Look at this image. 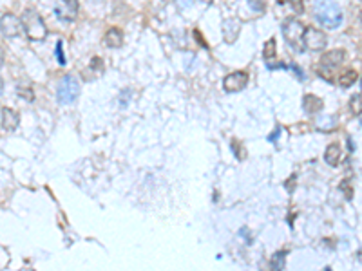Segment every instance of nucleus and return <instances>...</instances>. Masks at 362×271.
Masks as SVG:
<instances>
[{"label": "nucleus", "instance_id": "20e7f679", "mask_svg": "<svg viewBox=\"0 0 362 271\" xmlns=\"http://www.w3.org/2000/svg\"><path fill=\"white\" fill-rule=\"evenodd\" d=\"M303 33H305V24L297 18H286L283 22V36L290 45L295 49H301V40H303Z\"/></svg>", "mask_w": 362, "mask_h": 271}, {"label": "nucleus", "instance_id": "dca6fc26", "mask_svg": "<svg viewBox=\"0 0 362 271\" xmlns=\"http://www.w3.org/2000/svg\"><path fill=\"white\" fill-rule=\"evenodd\" d=\"M285 260H286V252H277L272 257V260H270L272 270H275V271L283 270V268H285Z\"/></svg>", "mask_w": 362, "mask_h": 271}, {"label": "nucleus", "instance_id": "ddd939ff", "mask_svg": "<svg viewBox=\"0 0 362 271\" xmlns=\"http://www.w3.org/2000/svg\"><path fill=\"white\" fill-rule=\"evenodd\" d=\"M341 158H343V148L337 143H331L330 146H326V152H324V161L330 164V166H337L341 163Z\"/></svg>", "mask_w": 362, "mask_h": 271}, {"label": "nucleus", "instance_id": "5701e85b", "mask_svg": "<svg viewBox=\"0 0 362 271\" xmlns=\"http://www.w3.org/2000/svg\"><path fill=\"white\" fill-rule=\"evenodd\" d=\"M194 36H196L197 40H199V44L203 45V47H207V44H205V42H203V38H201V33H199V31H194Z\"/></svg>", "mask_w": 362, "mask_h": 271}, {"label": "nucleus", "instance_id": "39448f33", "mask_svg": "<svg viewBox=\"0 0 362 271\" xmlns=\"http://www.w3.org/2000/svg\"><path fill=\"white\" fill-rule=\"evenodd\" d=\"M303 42H305L306 49L324 51L326 49V45H328V38H326V33H323L321 29H315V27H305Z\"/></svg>", "mask_w": 362, "mask_h": 271}, {"label": "nucleus", "instance_id": "9b49d317", "mask_svg": "<svg viewBox=\"0 0 362 271\" xmlns=\"http://www.w3.org/2000/svg\"><path fill=\"white\" fill-rule=\"evenodd\" d=\"M103 44L109 49H120L121 45H123V33L118 27H111L105 33V36H103Z\"/></svg>", "mask_w": 362, "mask_h": 271}, {"label": "nucleus", "instance_id": "2eb2a0df", "mask_svg": "<svg viewBox=\"0 0 362 271\" xmlns=\"http://www.w3.org/2000/svg\"><path fill=\"white\" fill-rule=\"evenodd\" d=\"M357 80H359V72H357V71H353V69H348L346 72H343V74L339 76V85H341V87H344V89L351 87V85H353Z\"/></svg>", "mask_w": 362, "mask_h": 271}, {"label": "nucleus", "instance_id": "6ab92c4d", "mask_svg": "<svg viewBox=\"0 0 362 271\" xmlns=\"http://www.w3.org/2000/svg\"><path fill=\"white\" fill-rule=\"evenodd\" d=\"M341 190L344 192L346 199H351V197H353V190H351V183H349V181H343V183H341Z\"/></svg>", "mask_w": 362, "mask_h": 271}, {"label": "nucleus", "instance_id": "f8f14e48", "mask_svg": "<svg viewBox=\"0 0 362 271\" xmlns=\"http://www.w3.org/2000/svg\"><path fill=\"white\" fill-rule=\"evenodd\" d=\"M20 123V116L17 110H13V108H9V107H4L2 108V125H4V128L6 130H15L17 126H19Z\"/></svg>", "mask_w": 362, "mask_h": 271}, {"label": "nucleus", "instance_id": "0eeeda50", "mask_svg": "<svg viewBox=\"0 0 362 271\" xmlns=\"http://www.w3.org/2000/svg\"><path fill=\"white\" fill-rule=\"evenodd\" d=\"M0 31L7 38H17L22 35V20L13 15V13H6L0 18Z\"/></svg>", "mask_w": 362, "mask_h": 271}, {"label": "nucleus", "instance_id": "393cba45", "mask_svg": "<svg viewBox=\"0 0 362 271\" xmlns=\"http://www.w3.org/2000/svg\"><path fill=\"white\" fill-rule=\"evenodd\" d=\"M201 2H203V4H207V6H209V4H212L214 0H201Z\"/></svg>", "mask_w": 362, "mask_h": 271}, {"label": "nucleus", "instance_id": "1a4fd4ad", "mask_svg": "<svg viewBox=\"0 0 362 271\" xmlns=\"http://www.w3.org/2000/svg\"><path fill=\"white\" fill-rule=\"evenodd\" d=\"M239 33H241V22L237 18H229L223 22V36L227 40V44H234Z\"/></svg>", "mask_w": 362, "mask_h": 271}, {"label": "nucleus", "instance_id": "412c9836", "mask_svg": "<svg viewBox=\"0 0 362 271\" xmlns=\"http://www.w3.org/2000/svg\"><path fill=\"white\" fill-rule=\"evenodd\" d=\"M19 94H20V98H24V100L33 101V90H31V89H20Z\"/></svg>", "mask_w": 362, "mask_h": 271}, {"label": "nucleus", "instance_id": "423d86ee", "mask_svg": "<svg viewBox=\"0 0 362 271\" xmlns=\"http://www.w3.org/2000/svg\"><path fill=\"white\" fill-rule=\"evenodd\" d=\"M55 15L62 22H73L78 17V0H57Z\"/></svg>", "mask_w": 362, "mask_h": 271}, {"label": "nucleus", "instance_id": "f03ea898", "mask_svg": "<svg viewBox=\"0 0 362 271\" xmlns=\"http://www.w3.org/2000/svg\"><path fill=\"white\" fill-rule=\"evenodd\" d=\"M22 29L26 31L27 38L33 42H42L47 38V25L44 24V18L40 17V13L37 9H26L22 15Z\"/></svg>", "mask_w": 362, "mask_h": 271}, {"label": "nucleus", "instance_id": "aec40b11", "mask_svg": "<svg viewBox=\"0 0 362 271\" xmlns=\"http://www.w3.org/2000/svg\"><path fill=\"white\" fill-rule=\"evenodd\" d=\"M290 4H292V9L297 15H303L305 13V4H303V0H290Z\"/></svg>", "mask_w": 362, "mask_h": 271}, {"label": "nucleus", "instance_id": "4468645a", "mask_svg": "<svg viewBox=\"0 0 362 271\" xmlns=\"http://www.w3.org/2000/svg\"><path fill=\"white\" fill-rule=\"evenodd\" d=\"M323 100L315 94H306L303 98V108H305L308 114H315L319 110H323Z\"/></svg>", "mask_w": 362, "mask_h": 271}, {"label": "nucleus", "instance_id": "6e6552de", "mask_svg": "<svg viewBox=\"0 0 362 271\" xmlns=\"http://www.w3.org/2000/svg\"><path fill=\"white\" fill-rule=\"evenodd\" d=\"M247 83H248L247 72H245V71H235L232 74L225 76V80H223V89H225L227 92H239V90H243V89L247 87Z\"/></svg>", "mask_w": 362, "mask_h": 271}, {"label": "nucleus", "instance_id": "f257e3e1", "mask_svg": "<svg viewBox=\"0 0 362 271\" xmlns=\"http://www.w3.org/2000/svg\"><path fill=\"white\" fill-rule=\"evenodd\" d=\"M313 17L326 29H337L343 24V11L333 0H317L313 6Z\"/></svg>", "mask_w": 362, "mask_h": 271}, {"label": "nucleus", "instance_id": "4be33fe9", "mask_svg": "<svg viewBox=\"0 0 362 271\" xmlns=\"http://www.w3.org/2000/svg\"><path fill=\"white\" fill-rule=\"evenodd\" d=\"M57 58H58V62H60V65H65V58H64V54H62V44H60V42L57 44Z\"/></svg>", "mask_w": 362, "mask_h": 271}, {"label": "nucleus", "instance_id": "a211bd4d", "mask_svg": "<svg viewBox=\"0 0 362 271\" xmlns=\"http://www.w3.org/2000/svg\"><path fill=\"white\" fill-rule=\"evenodd\" d=\"M273 56H275V40L270 38L267 42V45H265V58H267V60H272Z\"/></svg>", "mask_w": 362, "mask_h": 271}, {"label": "nucleus", "instance_id": "b1692460", "mask_svg": "<svg viewBox=\"0 0 362 271\" xmlns=\"http://www.w3.org/2000/svg\"><path fill=\"white\" fill-rule=\"evenodd\" d=\"M2 65H4V51L0 47V69H2Z\"/></svg>", "mask_w": 362, "mask_h": 271}, {"label": "nucleus", "instance_id": "9d476101", "mask_svg": "<svg viewBox=\"0 0 362 271\" xmlns=\"http://www.w3.org/2000/svg\"><path fill=\"white\" fill-rule=\"evenodd\" d=\"M344 58H346V53L343 49H333L324 53L323 58H321V63L324 67H328V69H335L339 65H343Z\"/></svg>", "mask_w": 362, "mask_h": 271}, {"label": "nucleus", "instance_id": "7ed1b4c3", "mask_svg": "<svg viewBox=\"0 0 362 271\" xmlns=\"http://www.w3.org/2000/svg\"><path fill=\"white\" fill-rule=\"evenodd\" d=\"M57 96H58V101H60L62 105H71V103H75L76 98L80 96V83L76 82V78L71 74L62 78V82L58 85Z\"/></svg>", "mask_w": 362, "mask_h": 271}, {"label": "nucleus", "instance_id": "f3484780", "mask_svg": "<svg viewBox=\"0 0 362 271\" xmlns=\"http://www.w3.org/2000/svg\"><path fill=\"white\" fill-rule=\"evenodd\" d=\"M349 107H351V112L353 114H361V108H362V98H361V94H355L351 100H349Z\"/></svg>", "mask_w": 362, "mask_h": 271}, {"label": "nucleus", "instance_id": "a878e982", "mask_svg": "<svg viewBox=\"0 0 362 271\" xmlns=\"http://www.w3.org/2000/svg\"><path fill=\"white\" fill-rule=\"evenodd\" d=\"M277 4H285V0H277Z\"/></svg>", "mask_w": 362, "mask_h": 271}]
</instances>
